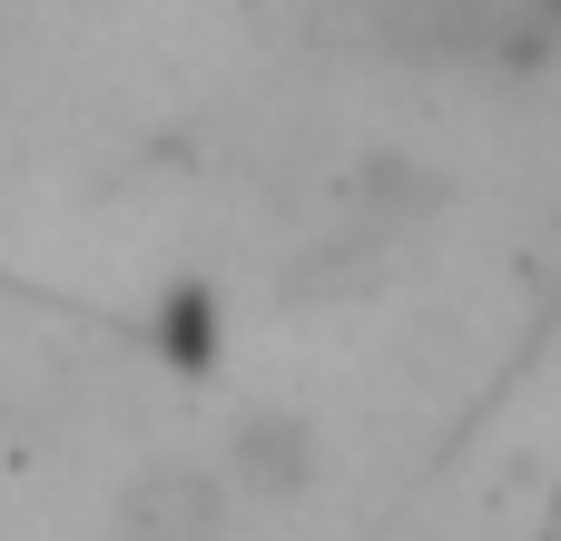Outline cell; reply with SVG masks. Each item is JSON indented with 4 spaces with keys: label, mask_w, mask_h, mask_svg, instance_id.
I'll return each instance as SVG.
<instances>
[{
    "label": "cell",
    "mask_w": 561,
    "mask_h": 541,
    "mask_svg": "<svg viewBox=\"0 0 561 541\" xmlns=\"http://www.w3.org/2000/svg\"><path fill=\"white\" fill-rule=\"evenodd\" d=\"M316 473H325V444H316L306 414L247 404V414L227 424V493H247V503H306Z\"/></svg>",
    "instance_id": "1"
},
{
    "label": "cell",
    "mask_w": 561,
    "mask_h": 541,
    "mask_svg": "<svg viewBox=\"0 0 561 541\" xmlns=\"http://www.w3.org/2000/svg\"><path fill=\"white\" fill-rule=\"evenodd\" d=\"M237 532V493L207 463H148L118 493V541H227Z\"/></svg>",
    "instance_id": "2"
},
{
    "label": "cell",
    "mask_w": 561,
    "mask_h": 541,
    "mask_svg": "<svg viewBox=\"0 0 561 541\" xmlns=\"http://www.w3.org/2000/svg\"><path fill=\"white\" fill-rule=\"evenodd\" d=\"M148 355H158L168 375H217V365H227V306H217L207 276L158 286V306H148Z\"/></svg>",
    "instance_id": "3"
}]
</instances>
